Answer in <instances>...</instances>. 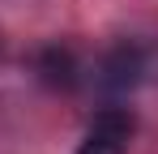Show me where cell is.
<instances>
[{
  "instance_id": "6da1fadb",
  "label": "cell",
  "mask_w": 158,
  "mask_h": 154,
  "mask_svg": "<svg viewBox=\"0 0 158 154\" xmlns=\"http://www.w3.org/2000/svg\"><path fill=\"white\" fill-rule=\"evenodd\" d=\"M132 128H137V120L128 107H103L85 133V141L77 146V154H128Z\"/></svg>"
},
{
  "instance_id": "3957f363",
  "label": "cell",
  "mask_w": 158,
  "mask_h": 154,
  "mask_svg": "<svg viewBox=\"0 0 158 154\" xmlns=\"http://www.w3.org/2000/svg\"><path fill=\"white\" fill-rule=\"evenodd\" d=\"M39 77L47 86H56V90H73L77 86V60H73V51L60 47V43L43 47L39 51Z\"/></svg>"
},
{
  "instance_id": "7a4b0ae2",
  "label": "cell",
  "mask_w": 158,
  "mask_h": 154,
  "mask_svg": "<svg viewBox=\"0 0 158 154\" xmlns=\"http://www.w3.org/2000/svg\"><path fill=\"white\" fill-rule=\"evenodd\" d=\"M141 73H145V51L137 43H115L98 60V86L107 94H128L132 86L141 81Z\"/></svg>"
}]
</instances>
